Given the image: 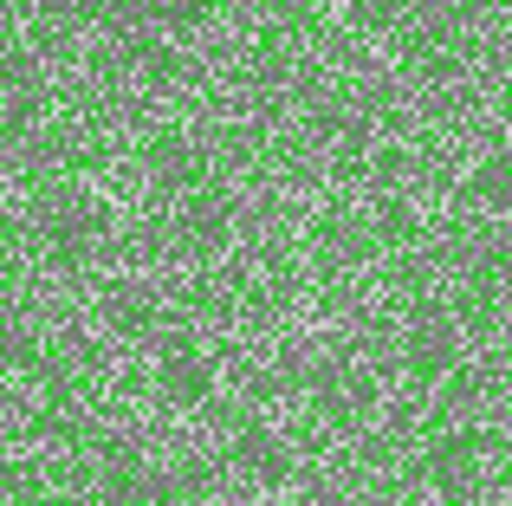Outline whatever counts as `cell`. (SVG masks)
I'll list each match as a JSON object with an SVG mask.
<instances>
[{
  "mask_svg": "<svg viewBox=\"0 0 512 506\" xmlns=\"http://www.w3.org/2000/svg\"><path fill=\"white\" fill-rule=\"evenodd\" d=\"M461 357V344H454V325L441 312H422L409 325V364L422 370V377H441V370Z\"/></svg>",
  "mask_w": 512,
  "mask_h": 506,
  "instance_id": "6da1fadb",
  "label": "cell"
},
{
  "mask_svg": "<svg viewBox=\"0 0 512 506\" xmlns=\"http://www.w3.org/2000/svg\"><path fill=\"white\" fill-rule=\"evenodd\" d=\"M208 383H214V370L201 364L188 344H169V351H163V390H175V396L195 403V396H208Z\"/></svg>",
  "mask_w": 512,
  "mask_h": 506,
  "instance_id": "7a4b0ae2",
  "label": "cell"
},
{
  "mask_svg": "<svg viewBox=\"0 0 512 506\" xmlns=\"http://www.w3.org/2000/svg\"><path fill=\"white\" fill-rule=\"evenodd\" d=\"M467 468H474V442H467V435H448V442L435 448V481L448 487V494H461Z\"/></svg>",
  "mask_w": 512,
  "mask_h": 506,
  "instance_id": "3957f363",
  "label": "cell"
},
{
  "mask_svg": "<svg viewBox=\"0 0 512 506\" xmlns=\"http://www.w3.org/2000/svg\"><path fill=\"white\" fill-rule=\"evenodd\" d=\"M240 461H247L253 474H266V481H286V455H279V442L273 435H240Z\"/></svg>",
  "mask_w": 512,
  "mask_h": 506,
  "instance_id": "277c9868",
  "label": "cell"
},
{
  "mask_svg": "<svg viewBox=\"0 0 512 506\" xmlns=\"http://www.w3.org/2000/svg\"><path fill=\"white\" fill-rule=\"evenodd\" d=\"M52 241L65 253H85L91 247V215H78V208H52Z\"/></svg>",
  "mask_w": 512,
  "mask_h": 506,
  "instance_id": "5b68a950",
  "label": "cell"
},
{
  "mask_svg": "<svg viewBox=\"0 0 512 506\" xmlns=\"http://www.w3.org/2000/svg\"><path fill=\"white\" fill-rule=\"evenodd\" d=\"M188 241H195V247H214V241H221V208H195V221H188Z\"/></svg>",
  "mask_w": 512,
  "mask_h": 506,
  "instance_id": "8992f818",
  "label": "cell"
}]
</instances>
